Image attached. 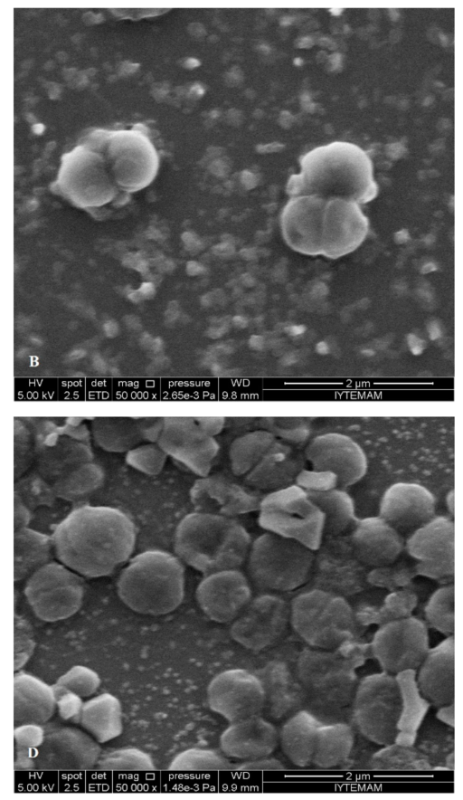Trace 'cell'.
<instances>
[{
    "instance_id": "obj_53",
    "label": "cell",
    "mask_w": 463,
    "mask_h": 800,
    "mask_svg": "<svg viewBox=\"0 0 463 800\" xmlns=\"http://www.w3.org/2000/svg\"><path fill=\"white\" fill-rule=\"evenodd\" d=\"M14 769L32 770L35 769V750L14 746Z\"/></svg>"
},
{
    "instance_id": "obj_28",
    "label": "cell",
    "mask_w": 463,
    "mask_h": 800,
    "mask_svg": "<svg viewBox=\"0 0 463 800\" xmlns=\"http://www.w3.org/2000/svg\"><path fill=\"white\" fill-rule=\"evenodd\" d=\"M56 710L52 686L25 671L14 678V721L15 726L34 723L43 725Z\"/></svg>"
},
{
    "instance_id": "obj_35",
    "label": "cell",
    "mask_w": 463,
    "mask_h": 800,
    "mask_svg": "<svg viewBox=\"0 0 463 800\" xmlns=\"http://www.w3.org/2000/svg\"><path fill=\"white\" fill-rule=\"evenodd\" d=\"M353 739L352 726L320 725L317 729L311 765L321 768L340 767L349 755Z\"/></svg>"
},
{
    "instance_id": "obj_34",
    "label": "cell",
    "mask_w": 463,
    "mask_h": 800,
    "mask_svg": "<svg viewBox=\"0 0 463 800\" xmlns=\"http://www.w3.org/2000/svg\"><path fill=\"white\" fill-rule=\"evenodd\" d=\"M92 428L98 444L109 452H127L145 441L141 418H97Z\"/></svg>"
},
{
    "instance_id": "obj_26",
    "label": "cell",
    "mask_w": 463,
    "mask_h": 800,
    "mask_svg": "<svg viewBox=\"0 0 463 800\" xmlns=\"http://www.w3.org/2000/svg\"><path fill=\"white\" fill-rule=\"evenodd\" d=\"M355 671L337 649L306 646L296 663L297 675L306 690L332 686L357 677Z\"/></svg>"
},
{
    "instance_id": "obj_46",
    "label": "cell",
    "mask_w": 463,
    "mask_h": 800,
    "mask_svg": "<svg viewBox=\"0 0 463 800\" xmlns=\"http://www.w3.org/2000/svg\"><path fill=\"white\" fill-rule=\"evenodd\" d=\"M416 605L417 598L413 594L399 592L390 595L378 609L373 624L382 625L393 620L411 616Z\"/></svg>"
},
{
    "instance_id": "obj_42",
    "label": "cell",
    "mask_w": 463,
    "mask_h": 800,
    "mask_svg": "<svg viewBox=\"0 0 463 800\" xmlns=\"http://www.w3.org/2000/svg\"><path fill=\"white\" fill-rule=\"evenodd\" d=\"M454 586H446L436 590L424 607L428 624L447 636L454 633Z\"/></svg>"
},
{
    "instance_id": "obj_32",
    "label": "cell",
    "mask_w": 463,
    "mask_h": 800,
    "mask_svg": "<svg viewBox=\"0 0 463 800\" xmlns=\"http://www.w3.org/2000/svg\"><path fill=\"white\" fill-rule=\"evenodd\" d=\"M394 676L402 698L398 734L394 743L413 746L417 731L431 705L419 691L416 683V670L403 671Z\"/></svg>"
},
{
    "instance_id": "obj_31",
    "label": "cell",
    "mask_w": 463,
    "mask_h": 800,
    "mask_svg": "<svg viewBox=\"0 0 463 800\" xmlns=\"http://www.w3.org/2000/svg\"><path fill=\"white\" fill-rule=\"evenodd\" d=\"M300 471L299 461L291 455L288 449L275 443L246 474V481L254 488L271 492L291 485Z\"/></svg>"
},
{
    "instance_id": "obj_14",
    "label": "cell",
    "mask_w": 463,
    "mask_h": 800,
    "mask_svg": "<svg viewBox=\"0 0 463 800\" xmlns=\"http://www.w3.org/2000/svg\"><path fill=\"white\" fill-rule=\"evenodd\" d=\"M44 739L35 750V769L78 772L95 768L101 748L91 736L73 728L43 724Z\"/></svg>"
},
{
    "instance_id": "obj_30",
    "label": "cell",
    "mask_w": 463,
    "mask_h": 800,
    "mask_svg": "<svg viewBox=\"0 0 463 800\" xmlns=\"http://www.w3.org/2000/svg\"><path fill=\"white\" fill-rule=\"evenodd\" d=\"M76 723L80 724L97 742H108L123 730L120 701L110 693L93 697L83 703Z\"/></svg>"
},
{
    "instance_id": "obj_51",
    "label": "cell",
    "mask_w": 463,
    "mask_h": 800,
    "mask_svg": "<svg viewBox=\"0 0 463 800\" xmlns=\"http://www.w3.org/2000/svg\"><path fill=\"white\" fill-rule=\"evenodd\" d=\"M45 729L43 725L25 723L14 728V746L36 750L43 742Z\"/></svg>"
},
{
    "instance_id": "obj_15",
    "label": "cell",
    "mask_w": 463,
    "mask_h": 800,
    "mask_svg": "<svg viewBox=\"0 0 463 800\" xmlns=\"http://www.w3.org/2000/svg\"><path fill=\"white\" fill-rule=\"evenodd\" d=\"M156 443L167 456L200 477L209 474L219 450L214 437L206 433L195 419L190 417L164 418Z\"/></svg>"
},
{
    "instance_id": "obj_33",
    "label": "cell",
    "mask_w": 463,
    "mask_h": 800,
    "mask_svg": "<svg viewBox=\"0 0 463 800\" xmlns=\"http://www.w3.org/2000/svg\"><path fill=\"white\" fill-rule=\"evenodd\" d=\"M413 746L427 757L433 770H447L446 760L454 755V728L439 721L435 714H427Z\"/></svg>"
},
{
    "instance_id": "obj_8",
    "label": "cell",
    "mask_w": 463,
    "mask_h": 800,
    "mask_svg": "<svg viewBox=\"0 0 463 800\" xmlns=\"http://www.w3.org/2000/svg\"><path fill=\"white\" fill-rule=\"evenodd\" d=\"M247 568L256 586L267 591L287 592L306 583L313 562V550L272 532L251 542Z\"/></svg>"
},
{
    "instance_id": "obj_4",
    "label": "cell",
    "mask_w": 463,
    "mask_h": 800,
    "mask_svg": "<svg viewBox=\"0 0 463 800\" xmlns=\"http://www.w3.org/2000/svg\"><path fill=\"white\" fill-rule=\"evenodd\" d=\"M301 171L290 177L287 192L293 196L339 198L358 205L377 195L369 157L358 147L333 143L312 150L300 160Z\"/></svg>"
},
{
    "instance_id": "obj_18",
    "label": "cell",
    "mask_w": 463,
    "mask_h": 800,
    "mask_svg": "<svg viewBox=\"0 0 463 800\" xmlns=\"http://www.w3.org/2000/svg\"><path fill=\"white\" fill-rule=\"evenodd\" d=\"M253 673L264 693L262 717L272 723H283L303 710L306 689L297 675L295 663L270 660Z\"/></svg>"
},
{
    "instance_id": "obj_38",
    "label": "cell",
    "mask_w": 463,
    "mask_h": 800,
    "mask_svg": "<svg viewBox=\"0 0 463 800\" xmlns=\"http://www.w3.org/2000/svg\"><path fill=\"white\" fill-rule=\"evenodd\" d=\"M275 443L274 434L259 430L236 438L231 444L229 457L234 474H248Z\"/></svg>"
},
{
    "instance_id": "obj_9",
    "label": "cell",
    "mask_w": 463,
    "mask_h": 800,
    "mask_svg": "<svg viewBox=\"0 0 463 800\" xmlns=\"http://www.w3.org/2000/svg\"><path fill=\"white\" fill-rule=\"evenodd\" d=\"M259 524L269 532L294 539L313 551L321 544L324 516L297 484L269 492L260 500Z\"/></svg>"
},
{
    "instance_id": "obj_13",
    "label": "cell",
    "mask_w": 463,
    "mask_h": 800,
    "mask_svg": "<svg viewBox=\"0 0 463 800\" xmlns=\"http://www.w3.org/2000/svg\"><path fill=\"white\" fill-rule=\"evenodd\" d=\"M290 625V607L283 598L264 594L254 598L232 622L231 636L244 648L260 652L273 647Z\"/></svg>"
},
{
    "instance_id": "obj_41",
    "label": "cell",
    "mask_w": 463,
    "mask_h": 800,
    "mask_svg": "<svg viewBox=\"0 0 463 800\" xmlns=\"http://www.w3.org/2000/svg\"><path fill=\"white\" fill-rule=\"evenodd\" d=\"M234 765L215 750L192 748L176 755L169 769L177 772L227 771L234 769Z\"/></svg>"
},
{
    "instance_id": "obj_39",
    "label": "cell",
    "mask_w": 463,
    "mask_h": 800,
    "mask_svg": "<svg viewBox=\"0 0 463 800\" xmlns=\"http://www.w3.org/2000/svg\"><path fill=\"white\" fill-rule=\"evenodd\" d=\"M370 770L376 771H430L433 770L429 759L414 746H402L392 743L377 750L369 765Z\"/></svg>"
},
{
    "instance_id": "obj_36",
    "label": "cell",
    "mask_w": 463,
    "mask_h": 800,
    "mask_svg": "<svg viewBox=\"0 0 463 800\" xmlns=\"http://www.w3.org/2000/svg\"><path fill=\"white\" fill-rule=\"evenodd\" d=\"M307 494L323 513L324 534H342L357 520L353 500L345 491L335 488L324 491H307Z\"/></svg>"
},
{
    "instance_id": "obj_12",
    "label": "cell",
    "mask_w": 463,
    "mask_h": 800,
    "mask_svg": "<svg viewBox=\"0 0 463 800\" xmlns=\"http://www.w3.org/2000/svg\"><path fill=\"white\" fill-rule=\"evenodd\" d=\"M370 644L383 671L395 675L419 668L430 650L429 632L421 619L411 615L382 624Z\"/></svg>"
},
{
    "instance_id": "obj_44",
    "label": "cell",
    "mask_w": 463,
    "mask_h": 800,
    "mask_svg": "<svg viewBox=\"0 0 463 800\" xmlns=\"http://www.w3.org/2000/svg\"><path fill=\"white\" fill-rule=\"evenodd\" d=\"M166 458V453L157 443H140L126 452L127 463L148 475L160 473Z\"/></svg>"
},
{
    "instance_id": "obj_6",
    "label": "cell",
    "mask_w": 463,
    "mask_h": 800,
    "mask_svg": "<svg viewBox=\"0 0 463 800\" xmlns=\"http://www.w3.org/2000/svg\"><path fill=\"white\" fill-rule=\"evenodd\" d=\"M120 600L131 610L162 615L175 610L184 596L181 560L162 550H147L133 557L117 583Z\"/></svg>"
},
{
    "instance_id": "obj_20",
    "label": "cell",
    "mask_w": 463,
    "mask_h": 800,
    "mask_svg": "<svg viewBox=\"0 0 463 800\" xmlns=\"http://www.w3.org/2000/svg\"><path fill=\"white\" fill-rule=\"evenodd\" d=\"M196 600L202 611L217 623L232 622L251 599L248 578L238 568L206 575L199 583Z\"/></svg>"
},
{
    "instance_id": "obj_56",
    "label": "cell",
    "mask_w": 463,
    "mask_h": 800,
    "mask_svg": "<svg viewBox=\"0 0 463 800\" xmlns=\"http://www.w3.org/2000/svg\"><path fill=\"white\" fill-rule=\"evenodd\" d=\"M447 503H448V507H449V510L450 513L453 514V513H454V495H453V491H451V492L448 495V498H447Z\"/></svg>"
},
{
    "instance_id": "obj_43",
    "label": "cell",
    "mask_w": 463,
    "mask_h": 800,
    "mask_svg": "<svg viewBox=\"0 0 463 800\" xmlns=\"http://www.w3.org/2000/svg\"><path fill=\"white\" fill-rule=\"evenodd\" d=\"M102 481V470L91 461L87 462L70 471L61 481L60 492L70 499L81 497L97 490Z\"/></svg>"
},
{
    "instance_id": "obj_40",
    "label": "cell",
    "mask_w": 463,
    "mask_h": 800,
    "mask_svg": "<svg viewBox=\"0 0 463 800\" xmlns=\"http://www.w3.org/2000/svg\"><path fill=\"white\" fill-rule=\"evenodd\" d=\"M95 768L101 771L147 772L156 769L150 755L137 748L125 747L101 751Z\"/></svg>"
},
{
    "instance_id": "obj_3",
    "label": "cell",
    "mask_w": 463,
    "mask_h": 800,
    "mask_svg": "<svg viewBox=\"0 0 463 800\" xmlns=\"http://www.w3.org/2000/svg\"><path fill=\"white\" fill-rule=\"evenodd\" d=\"M52 192L72 205L92 213L127 202L109 129H95L61 159Z\"/></svg>"
},
{
    "instance_id": "obj_37",
    "label": "cell",
    "mask_w": 463,
    "mask_h": 800,
    "mask_svg": "<svg viewBox=\"0 0 463 800\" xmlns=\"http://www.w3.org/2000/svg\"><path fill=\"white\" fill-rule=\"evenodd\" d=\"M47 536L26 529L16 530L14 536V578H24L43 566L50 554Z\"/></svg>"
},
{
    "instance_id": "obj_11",
    "label": "cell",
    "mask_w": 463,
    "mask_h": 800,
    "mask_svg": "<svg viewBox=\"0 0 463 800\" xmlns=\"http://www.w3.org/2000/svg\"><path fill=\"white\" fill-rule=\"evenodd\" d=\"M83 592L78 574L56 563L44 564L35 570L25 587L33 611L46 622L61 621L77 613Z\"/></svg>"
},
{
    "instance_id": "obj_21",
    "label": "cell",
    "mask_w": 463,
    "mask_h": 800,
    "mask_svg": "<svg viewBox=\"0 0 463 800\" xmlns=\"http://www.w3.org/2000/svg\"><path fill=\"white\" fill-rule=\"evenodd\" d=\"M379 517L408 538L435 517V500L421 485L395 483L382 498Z\"/></svg>"
},
{
    "instance_id": "obj_54",
    "label": "cell",
    "mask_w": 463,
    "mask_h": 800,
    "mask_svg": "<svg viewBox=\"0 0 463 800\" xmlns=\"http://www.w3.org/2000/svg\"><path fill=\"white\" fill-rule=\"evenodd\" d=\"M195 421L201 429L211 436L218 434L224 425L222 417H200L195 418Z\"/></svg>"
},
{
    "instance_id": "obj_50",
    "label": "cell",
    "mask_w": 463,
    "mask_h": 800,
    "mask_svg": "<svg viewBox=\"0 0 463 800\" xmlns=\"http://www.w3.org/2000/svg\"><path fill=\"white\" fill-rule=\"evenodd\" d=\"M295 481L306 491H324L338 486L336 476L324 471L301 470Z\"/></svg>"
},
{
    "instance_id": "obj_1",
    "label": "cell",
    "mask_w": 463,
    "mask_h": 800,
    "mask_svg": "<svg viewBox=\"0 0 463 800\" xmlns=\"http://www.w3.org/2000/svg\"><path fill=\"white\" fill-rule=\"evenodd\" d=\"M52 543L60 561L87 577L111 574L133 553L136 531L121 510L106 506H83L56 528Z\"/></svg>"
},
{
    "instance_id": "obj_5",
    "label": "cell",
    "mask_w": 463,
    "mask_h": 800,
    "mask_svg": "<svg viewBox=\"0 0 463 800\" xmlns=\"http://www.w3.org/2000/svg\"><path fill=\"white\" fill-rule=\"evenodd\" d=\"M250 545L249 533L233 518L200 511L179 522L174 540L178 558L206 575L239 568Z\"/></svg>"
},
{
    "instance_id": "obj_48",
    "label": "cell",
    "mask_w": 463,
    "mask_h": 800,
    "mask_svg": "<svg viewBox=\"0 0 463 800\" xmlns=\"http://www.w3.org/2000/svg\"><path fill=\"white\" fill-rule=\"evenodd\" d=\"M35 641L30 624L21 616L14 619V671L22 669L32 657Z\"/></svg>"
},
{
    "instance_id": "obj_47",
    "label": "cell",
    "mask_w": 463,
    "mask_h": 800,
    "mask_svg": "<svg viewBox=\"0 0 463 800\" xmlns=\"http://www.w3.org/2000/svg\"><path fill=\"white\" fill-rule=\"evenodd\" d=\"M354 739L349 755L344 764L340 767L342 769L348 770H365L369 769L370 761L373 754L383 746L372 741L367 737L358 731L354 726Z\"/></svg>"
},
{
    "instance_id": "obj_27",
    "label": "cell",
    "mask_w": 463,
    "mask_h": 800,
    "mask_svg": "<svg viewBox=\"0 0 463 800\" xmlns=\"http://www.w3.org/2000/svg\"><path fill=\"white\" fill-rule=\"evenodd\" d=\"M359 677L315 690H306L303 710L321 725L353 726V707Z\"/></svg>"
},
{
    "instance_id": "obj_25",
    "label": "cell",
    "mask_w": 463,
    "mask_h": 800,
    "mask_svg": "<svg viewBox=\"0 0 463 800\" xmlns=\"http://www.w3.org/2000/svg\"><path fill=\"white\" fill-rule=\"evenodd\" d=\"M352 535L354 553L361 562L377 567H388L402 554L404 538L380 517L356 520Z\"/></svg>"
},
{
    "instance_id": "obj_16",
    "label": "cell",
    "mask_w": 463,
    "mask_h": 800,
    "mask_svg": "<svg viewBox=\"0 0 463 800\" xmlns=\"http://www.w3.org/2000/svg\"><path fill=\"white\" fill-rule=\"evenodd\" d=\"M213 711L230 722L260 715L264 693L259 679L244 669H231L217 674L207 688Z\"/></svg>"
},
{
    "instance_id": "obj_45",
    "label": "cell",
    "mask_w": 463,
    "mask_h": 800,
    "mask_svg": "<svg viewBox=\"0 0 463 800\" xmlns=\"http://www.w3.org/2000/svg\"><path fill=\"white\" fill-rule=\"evenodd\" d=\"M100 682V678L95 671L83 665H75L62 674L55 683L84 698L93 695L99 688Z\"/></svg>"
},
{
    "instance_id": "obj_29",
    "label": "cell",
    "mask_w": 463,
    "mask_h": 800,
    "mask_svg": "<svg viewBox=\"0 0 463 800\" xmlns=\"http://www.w3.org/2000/svg\"><path fill=\"white\" fill-rule=\"evenodd\" d=\"M320 725L304 710L282 723L279 730V744L283 754L293 765L304 767L312 764Z\"/></svg>"
},
{
    "instance_id": "obj_2",
    "label": "cell",
    "mask_w": 463,
    "mask_h": 800,
    "mask_svg": "<svg viewBox=\"0 0 463 800\" xmlns=\"http://www.w3.org/2000/svg\"><path fill=\"white\" fill-rule=\"evenodd\" d=\"M280 227L292 250L338 259L362 244L369 231V220L354 202L299 195L291 197L284 206Z\"/></svg>"
},
{
    "instance_id": "obj_7",
    "label": "cell",
    "mask_w": 463,
    "mask_h": 800,
    "mask_svg": "<svg viewBox=\"0 0 463 800\" xmlns=\"http://www.w3.org/2000/svg\"><path fill=\"white\" fill-rule=\"evenodd\" d=\"M289 607L291 628L310 647L334 650L356 636L353 608L336 594L313 589L294 597Z\"/></svg>"
},
{
    "instance_id": "obj_22",
    "label": "cell",
    "mask_w": 463,
    "mask_h": 800,
    "mask_svg": "<svg viewBox=\"0 0 463 800\" xmlns=\"http://www.w3.org/2000/svg\"><path fill=\"white\" fill-rule=\"evenodd\" d=\"M190 497L196 511L228 518L259 510L261 500L239 484L208 475L194 482Z\"/></svg>"
},
{
    "instance_id": "obj_19",
    "label": "cell",
    "mask_w": 463,
    "mask_h": 800,
    "mask_svg": "<svg viewBox=\"0 0 463 800\" xmlns=\"http://www.w3.org/2000/svg\"><path fill=\"white\" fill-rule=\"evenodd\" d=\"M305 455L312 470L334 473L341 487L356 483L367 470L366 456L360 445L337 433L315 437L307 446Z\"/></svg>"
},
{
    "instance_id": "obj_17",
    "label": "cell",
    "mask_w": 463,
    "mask_h": 800,
    "mask_svg": "<svg viewBox=\"0 0 463 800\" xmlns=\"http://www.w3.org/2000/svg\"><path fill=\"white\" fill-rule=\"evenodd\" d=\"M409 554L417 559L416 571L432 579L454 575L455 527L446 517H434L413 532L406 541Z\"/></svg>"
},
{
    "instance_id": "obj_10",
    "label": "cell",
    "mask_w": 463,
    "mask_h": 800,
    "mask_svg": "<svg viewBox=\"0 0 463 800\" xmlns=\"http://www.w3.org/2000/svg\"><path fill=\"white\" fill-rule=\"evenodd\" d=\"M402 710L400 688L384 671L359 680L353 707V726L381 746L395 742Z\"/></svg>"
},
{
    "instance_id": "obj_23",
    "label": "cell",
    "mask_w": 463,
    "mask_h": 800,
    "mask_svg": "<svg viewBox=\"0 0 463 800\" xmlns=\"http://www.w3.org/2000/svg\"><path fill=\"white\" fill-rule=\"evenodd\" d=\"M420 693L431 706L439 708L455 699V641L449 635L429 650L416 670Z\"/></svg>"
},
{
    "instance_id": "obj_24",
    "label": "cell",
    "mask_w": 463,
    "mask_h": 800,
    "mask_svg": "<svg viewBox=\"0 0 463 800\" xmlns=\"http://www.w3.org/2000/svg\"><path fill=\"white\" fill-rule=\"evenodd\" d=\"M278 745V729L261 715L231 722L220 737L222 753L242 761L269 757Z\"/></svg>"
},
{
    "instance_id": "obj_52",
    "label": "cell",
    "mask_w": 463,
    "mask_h": 800,
    "mask_svg": "<svg viewBox=\"0 0 463 800\" xmlns=\"http://www.w3.org/2000/svg\"><path fill=\"white\" fill-rule=\"evenodd\" d=\"M234 769L245 771H279L284 770L283 764L274 757H260L252 760H245L234 765Z\"/></svg>"
},
{
    "instance_id": "obj_55",
    "label": "cell",
    "mask_w": 463,
    "mask_h": 800,
    "mask_svg": "<svg viewBox=\"0 0 463 800\" xmlns=\"http://www.w3.org/2000/svg\"><path fill=\"white\" fill-rule=\"evenodd\" d=\"M435 716L439 721L454 728V702L439 707Z\"/></svg>"
},
{
    "instance_id": "obj_49",
    "label": "cell",
    "mask_w": 463,
    "mask_h": 800,
    "mask_svg": "<svg viewBox=\"0 0 463 800\" xmlns=\"http://www.w3.org/2000/svg\"><path fill=\"white\" fill-rule=\"evenodd\" d=\"M52 688L55 707L60 717L65 720H71L76 723L84 703L82 698L57 683L52 685Z\"/></svg>"
}]
</instances>
